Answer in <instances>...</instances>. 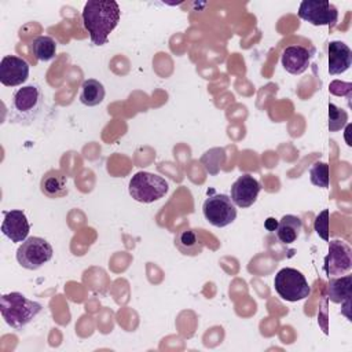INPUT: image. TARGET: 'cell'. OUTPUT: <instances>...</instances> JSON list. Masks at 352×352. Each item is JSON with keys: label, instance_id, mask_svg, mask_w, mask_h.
Here are the masks:
<instances>
[{"label": "cell", "instance_id": "obj_1", "mask_svg": "<svg viewBox=\"0 0 352 352\" xmlns=\"http://www.w3.org/2000/svg\"><path fill=\"white\" fill-rule=\"evenodd\" d=\"M120 6L114 0H89L85 3L81 19L95 45L107 43L109 34L120 22Z\"/></svg>", "mask_w": 352, "mask_h": 352}, {"label": "cell", "instance_id": "obj_15", "mask_svg": "<svg viewBox=\"0 0 352 352\" xmlns=\"http://www.w3.org/2000/svg\"><path fill=\"white\" fill-rule=\"evenodd\" d=\"M329 54V73L331 76L345 73L352 65V51L351 48L340 40L330 41L327 45Z\"/></svg>", "mask_w": 352, "mask_h": 352}, {"label": "cell", "instance_id": "obj_11", "mask_svg": "<svg viewBox=\"0 0 352 352\" xmlns=\"http://www.w3.org/2000/svg\"><path fill=\"white\" fill-rule=\"evenodd\" d=\"M260 190L258 180L249 173H243L232 183L230 198L238 208H249L256 202Z\"/></svg>", "mask_w": 352, "mask_h": 352}, {"label": "cell", "instance_id": "obj_19", "mask_svg": "<svg viewBox=\"0 0 352 352\" xmlns=\"http://www.w3.org/2000/svg\"><path fill=\"white\" fill-rule=\"evenodd\" d=\"M104 95H106V91L103 84L95 78H88L82 81L78 98L84 106L94 107L103 102Z\"/></svg>", "mask_w": 352, "mask_h": 352}, {"label": "cell", "instance_id": "obj_16", "mask_svg": "<svg viewBox=\"0 0 352 352\" xmlns=\"http://www.w3.org/2000/svg\"><path fill=\"white\" fill-rule=\"evenodd\" d=\"M40 190L47 198H62L69 192L67 176L60 169H50L40 180Z\"/></svg>", "mask_w": 352, "mask_h": 352}, {"label": "cell", "instance_id": "obj_3", "mask_svg": "<svg viewBox=\"0 0 352 352\" xmlns=\"http://www.w3.org/2000/svg\"><path fill=\"white\" fill-rule=\"evenodd\" d=\"M43 311V305L29 300L19 292H11L0 297V312L4 322L14 330H23Z\"/></svg>", "mask_w": 352, "mask_h": 352}, {"label": "cell", "instance_id": "obj_7", "mask_svg": "<svg viewBox=\"0 0 352 352\" xmlns=\"http://www.w3.org/2000/svg\"><path fill=\"white\" fill-rule=\"evenodd\" d=\"M202 213L212 226L223 228L236 219V208L226 194H213L204 201Z\"/></svg>", "mask_w": 352, "mask_h": 352}, {"label": "cell", "instance_id": "obj_14", "mask_svg": "<svg viewBox=\"0 0 352 352\" xmlns=\"http://www.w3.org/2000/svg\"><path fill=\"white\" fill-rule=\"evenodd\" d=\"M314 51L308 50L302 45H289L283 50L280 62L283 69L290 74H301L304 73L311 63Z\"/></svg>", "mask_w": 352, "mask_h": 352}, {"label": "cell", "instance_id": "obj_6", "mask_svg": "<svg viewBox=\"0 0 352 352\" xmlns=\"http://www.w3.org/2000/svg\"><path fill=\"white\" fill-rule=\"evenodd\" d=\"M51 243L40 236H28L16 250V261L26 270H38L52 258Z\"/></svg>", "mask_w": 352, "mask_h": 352}, {"label": "cell", "instance_id": "obj_23", "mask_svg": "<svg viewBox=\"0 0 352 352\" xmlns=\"http://www.w3.org/2000/svg\"><path fill=\"white\" fill-rule=\"evenodd\" d=\"M348 124V113L336 106L334 103H329V131L330 132H338Z\"/></svg>", "mask_w": 352, "mask_h": 352}, {"label": "cell", "instance_id": "obj_8", "mask_svg": "<svg viewBox=\"0 0 352 352\" xmlns=\"http://www.w3.org/2000/svg\"><path fill=\"white\" fill-rule=\"evenodd\" d=\"M298 16L314 26H334L338 21V10L326 0H302Z\"/></svg>", "mask_w": 352, "mask_h": 352}, {"label": "cell", "instance_id": "obj_24", "mask_svg": "<svg viewBox=\"0 0 352 352\" xmlns=\"http://www.w3.org/2000/svg\"><path fill=\"white\" fill-rule=\"evenodd\" d=\"M314 230L323 241H329V209H323L316 214Z\"/></svg>", "mask_w": 352, "mask_h": 352}, {"label": "cell", "instance_id": "obj_4", "mask_svg": "<svg viewBox=\"0 0 352 352\" xmlns=\"http://www.w3.org/2000/svg\"><path fill=\"white\" fill-rule=\"evenodd\" d=\"M169 190V183L160 175L140 170L135 173L128 184L129 195L142 204H151L161 199Z\"/></svg>", "mask_w": 352, "mask_h": 352}, {"label": "cell", "instance_id": "obj_5", "mask_svg": "<svg viewBox=\"0 0 352 352\" xmlns=\"http://www.w3.org/2000/svg\"><path fill=\"white\" fill-rule=\"evenodd\" d=\"M274 287L280 298L290 302L305 300L311 294V287L302 272L290 267H285L276 272Z\"/></svg>", "mask_w": 352, "mask_h": 352}, {"label": "cell", "instance_id": "obj_10", "mask_svg": "<svg viewBox=\"0 0 352 352\" xmlns=\"http://www.w3.org/2000/svg\"><path fill=\"white\" fill-rule=\"evenodd\" d=\"M30 66L19 56L6 55L0 62V82L6 87L22 85L29 77Z\"/></svg>", "mask_w": 352, "mask_h": 352}, {"label": "cell", "instance_id": "obj_13", "mask_svg": "<svg viewBox=\"0 0 352 352\" xmlns=\"http://www.w3.org/2000/svg\"><path fill=\"white\" fill-rule=\"evenodd\" d=\"M4 213V220L1 223V232L11 241V242H23L30 231L29 220L25 212L19 209H12Z\"/></svg>", "mask_w": 352, "mask_h": 352}, {"label": "cell", "instance_id": "obj_9", "mask_svg": "<svg viewBox=\"0 0 352 352\" xmlns=\"http://www.w3.org/2000/svg\"><path fill=\"white\" fill-rule=\"evenodd\" d=\"M329 252L323 261V271L330 276H341L352 270V249L351 246L340 239L327 241Z\"/></svg>", "mask_w": 352, "mask_h": 352}, {"label": "cell", "instance_id": "obj_25", "mask_svg": "<svg viewBox=\"0 0 352 352\" xmlns=\"http://www.w3.org/2000/svg\"><path fill=\"white\" fill-rule=\"evenodd\" d=\"M330 92L333 95H337V96H346L348 99L351 98V91H352V84L351 82H342V81H333L329 87Z\"/></svg>", "mask_w": 352, "mask_h": 352}, {"label": "cell", "instance_id": "obj_20", "mask_svg": "<svg viewBox=\"0 0 352 352\" xmlns=\"http://www.w3.org/2000/svg\"><path fill=\"white\" fill-rule=\"evenodd\" d=\"M32 51L37 60L48 62L56 55V43L50 36H38L32 43Z\"/></svg>", "mask_w": 352, "mask_h": 352}, {"label": "cell", "instance_id": "obj_21", "mask_svg": "<svg viewBox=\"0 0 352 352\" xmlns=\"http://www.w3.org/2000/svg\"><path fill=\"white\" fill-rule=\"evenodd\" d=\"M224 161H226V151L224 148H220V147L210 148L201 158L202 165L210 175H217Z\"/></svg>", "mask_w": 352, "mask_h": 352}, {"label": "cell", "instance_id": "obj_22", "mask_svg": "<svg viewBox=\"0 0 352 352\" xmlns=\"http://www.w3.org/2000/svg\"><path fill=\"white\" fill-rule=\"evenodd\" d=\"M329 165L322 161H316L309 168V180L314 186L320 188H327L330 184Z\"/></svg>", "mask_w": 352, "mask_h": 352}, {"label": "cell", "instance_id": "obj_12", "mask_svg": "<svg viewBox=\"0 0 352 352\" xmlns=\"http://www.w3.org/2000/svg\"><path fill=\"white\" fill-rule=\"evenodd\" d=\"M326 297L336 304L342 305V314L351 320L349 308H351V297H352V276L351 275H341V276H331L329 279L326 287Z\"/></svg>", "mask_w": 352, "mask_h": 352}, {"label": "cell", "instance_id": "obj_2", "mask_svg": "<svg viewBox=\"0 0 352 352\" xmlns=\"http://www.w3.org/2000/svg\"><path fill=\"white\" fill-rule=\"evenodd\" d=\"M44 107V94L38 84H28L18 88L10 103V122L30 125L37 120Z\"/></svg>", "mask_w": 352, "mask_h": 352}, {"label": "cell", "instance_id": "obj_17", "mask_svg": "<svg viewBox=\"0 0 352 352\" xmlns=\"http://www.w3.org/2000/svg\"><path fill=\"white\" fill-rule=\"evenodd\" d=\"M301 230H302V223L298 216L285 214L276 223V227L274 231H275V235L279 239V242H282L285 245H290L298 238Z\"/></svg>", "mask_w": 352, "mask_h": 352}, {"label": "cell", "instance_id": "obj_18", "mask_svg": "<svg viewBox=\"0 0 352 352\" xmlns=\"http://www.w3.org/2000/svg\"><path fill=\"white\" fill-rule=\"evenodd\" d=\"M175 246L184 256H198L204 249V243L198 238L197 232L191 228L182 230L176 234Z\"/></svg>", "mask_w": 352, "mask_h": 352}]
</instances>
